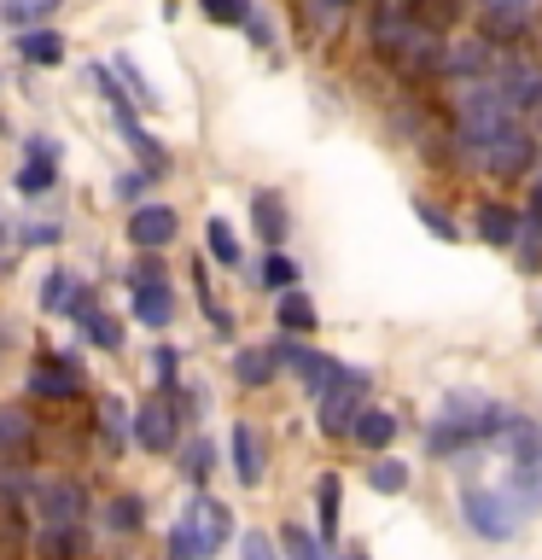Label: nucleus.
<instances>
[{
  "mask_svg": "<svg viewBox=\"0 0 542 560\" xmlns=\"http://www.w3.org/2000/svg\"><path fill=\"white\" fill-rule=\"evenodd\" d=\"M35 508H42V520L52 525V532H70V525L82 520V485H70V479H47V485H35Z\"/></svg>",
  "mask_w": 542,
  "mask_h": 560,
  "instance_id": "6",
  "label": "nucleus"
},
{
  "mask_svg": "<svg viewBox=\"0 0 542 560\" xmlns=\"http://www.w3.org/2000/svg\"><path fill=\"white\" fill-rule=\"evenodd\" d=\"M274 368H280L274 350H239V357H234V380L239 385H269Z\"/></svg>",
  "mask_w": 542,
  "mask_h": 560,
  "instance_id": "21",
  "label": "nucleus"
},
{
  "mask_svg": "<svg viewBox=\"0 0 542 560\" xmlns=\"http://www.w3.org/2000/svg\"><path fill=\"white\" fill-rule=\"evenodd\" d=\"M519 415H507L502 402H490L484 392H449L444 409H437L432 427V450L437 455H461L467 444H490V438H507Z\"/></svg>",
  "mask_w": 542,
  "mask_h": 560,
  "instance_id": "2",
  "label": "nucleus"
},
{
  "mask_svg": "<svg viewBox=\"0 0 542 560\" xmlns=\"http://www.w3.org/2000/svg\"><path fill=\"white\" fill-rule=\"evenodd\" d=\"M152 380H157V385H175V350H169V345L152 350Z\"/></svg>",
  "mask_w": 542,
  "mask_h": 560,
  "instance_id": "43",
  "label": "nucleus"
},
{
  "mask_svg": "<svg viewBox=\"0 0 542 560\" xmlns=\"http://www.w3.org/2000/svg\"><path fill=\"white\" fill-rule=\"evenodd\" d=\"M24 152H30V158H47V164H52V158H59V147H52L47 135H30V140H24Z\"/></svg>",
  "mask_w": 542,
  "mask_h": 560,
  "instance_id": "47",
  "label": "nucleus"
},
{
  "mask_svg": "<svg viewBox=\"0 0 542 560\" xmlns=\"http://www.w3.org/2000/svg\"><path fill=\"white\" fill-rule=\"evenodd\" d=\"M82 327H87V345H99V350H117V345H122V327H117V315H99V310H87V315H82Z\"/></svg>",
  "mask_w": 542,
  "mask_h": 560,
  "instance_id": "30",
  "label": "nucleus"
},
{
  "mask_svg": "<svg viewBox=\"0 0 542 560\" xmlns=\"http://www.w3.org/2000/svg\"><path fill=\"white\" fill-rule=\"evenodd\" d=\"M315 508H321V532L332 537V532H339V479H332V472L315 485Z\"/></svg>",
  "mask_w": 542,
  "mask_h": 560,
  "instance_id": "35",
  "label": "nucleus"
},
{
  "mask_svg": "<svg viewBox=\"0 0 542 560\" xmlns=\"http://www.w3.org/2000/svg\"><path fill=\"white\" fill-rule=\"evenodd\" d=\"M374 47L402 70V77H432V70L449 65L444 35H437L432 24H420L409 7H385V12L374 18Z\"/></svg>",
  "mask_w": 542,
  "mask_h": 560,
  "instance_id": "1",
  "label": "nucleus"
},
{
  "mask_svg": "<svg viewBox=\"0 0 542 560\" xmlns=\"http://www.w3.org/2000/svg\"><path fill=\"white\" fill-rule=\"evenodd\" d=\"M251 222H257V234L269 240V245H280L292 234V222H286V199H280L274 187H257L251 192Z\"/></svg>",
  "mask_w": 542,
  "mask_h": 560,
  "instance_id": "14",
  "label": "nucleus"
},
{
  "mask_svg": "<svg viewBox=\"0 0 542 560\" xmlns=\"http://www.w3.org/2000/svg\"><path fill=\"white\" fill-rule=\"evenodd\" d=\"M0 245H7V228H0Z\"/></svg>",
  "mask_w": 542,
  "mask_h": 560,
  "instance_id": "51",
  "label": "nucleus"
},
{
  "mask_svg": "<svg viewBox=\"0 0 542 560\" xmlns=\"http://www.w3.org/2000/svg\"><path fill=\"white\" fill-rule=\"evenodd\" d=\"M280 327H292V332H309L315 327V304L304 292H280Z\"/></svg>",
  "mask_w": 542,
  "mask_h": 560,
  "instance_id": "27",
  "label": "nucleus"
},
{
  "mask_svg": "<svg viewBox=\"0 0 542 560\" xmlns=\"http://www.w3.org/2000/svg\"><path fill=\"white\" fill-rule=\"evenodd\" d=\"M175 420H181V409H175L169 397H164V402H146V409L134 415V444L152 450V455L175 450V438H181V427H175Z\"/></svg>",
  "mask_w": 542,
  "mask_h": 560,
  "instance_id": "7",
  "label": "nucleus"
},
{
  "mask_svg": "<svg viewBox=\"0 0 542 560\" xmlns=\"http://www.w3.org/2000/svg\"><path fill=\"white\" fill-rule=\"evenodd\" d=\"M274 357H280V368H292V374L304 380L309 392H332V380L344 374L332 357H321V350H304V345H274Z\"/></svg>",
  "mask_w": 542,
  "mask_h": 560,
  "instance_id": "8",
  "label": "nucleus"
},
{
  "mask_svg": "<svg viewBox=\"0 0 542 560\" xmlns=\"http://www.w3.org/2000/svg\"><path fill=\"white\" fill-rule=\"evenodd\" d=\"M0 7H7V18L17 30H30V24H42V18H52L64 7V0H0Z\"/></svg>",
  "mask_w": 542,
  "mask_h": 560,
  "instance_id": "28",
  "label": "nucleus"
},
{
  "mask_svg": "<svg viewBox=\"0 0 542 560\" xmlns=\"http://www.w3.org/2000/svg\"><path fill=\"white\" fill-rule=\"evenodd\" d=\"M17 59H30V65H64V35H52V30H17Z\"/></svg>",
  "mask_w": 542,
  "mask_h": 560,
  "instance_id": "18",
  "label": "nucleus"
},
{
  "mask_svg": "<svg viewBox=\"0 0 542 560\" xmlns=\"http://www.w3.org/2000/svg\"><path fill=\"white\" fill-rule=\"evenodd\" d=\"M519 234H525V217H519V210H507V205H496V199L479 205V240H484V245H514Z\"/></svg>",
  "mask_w": 542,
  "mask_h": 560,
  "instance_id": "15",
  "label": "nucleus"
},
{
  "mask_svg": "<svg viewBox=\"0 0 542 560\" xmlns=\"http://www.w3.org/2000/svg\"><path fill=\"white\" fill-rule=\"evenodd\" d=\"M146 175H152V170H129V175H117V187H111V192H117L122 205H140V199H146Z\"/></svg>",
  "mask_w": 542,
  "mask_h": 560,
  "instance_id": "40",
  "label": "nucleus"
},
{
  "mask_svg": "<svg viewBox=\"0 0 542 560\" xmlns=\"http://www.w3.org/2000/svg\"><path fill=\"white\" fill-rule=\"evenodd\" d=\"M17 240H24V245H52V240H59V228H52V222H30V228H17Z\"/></svg>",
  "mask_w": 542,
  "mask_h": 560,
  "instance_id": "46",
  "label": "nucleus"
},
{
  "mask_svg": "<svg viewBox=\"0 0 542 560\" xmlns=\"http://www.w3.org/2000/svg\"><path fill=\"white\" fill-rule=\"evenodd\" d=\"M204 234H210V257H216V262H227V269H239V240H234V228H227L222 217H210V228H204Z\"/></svg>",
  "mask_w": 542,
  "mask_h": 560,
  "instance_id": "29",
  "label": "nucleus"
},
{
  "mask_svg": "<svg viewBox=\"0 0 542 560\" xmlns=\"http://www.w3.org/2000/svg\"><path fill=\"white\" fill-rule=\"evenodd\" d=\"M187 525L204 537V549H222V542H227V508L210 502V497H199V502L187 508Z\"/></svg>",
  "mask_w": 542,
  "mask_h": 560,
  "instance_id": "16",
  "label": "nucleus"
},
{
  "mask_svg": "<svg viewBox=\"0 0 542 560\" xmlns=\"http://www.w3.org/2000/svg\"><path fill=\"white\" fill-rule=\"evenodd\" d=\"M105 525H111V532H140V497H117L105 508Z\"/></svg>",
  "mask_w": 542,
  "mask_h": 560,
  "instance_id": "38",
  "label": "nucleus"
},
{
  "mask_svg": "<svg viewBox=\"0 0 542 560\" xmlns=\"http://www.w3.org/2000/svg\"><path fill=\"white\" fill-rule=\"evenodd\" d=\"M531 210H542V182H537V192H531Z\"/></svg>",
  "mask_w": 542,
  "mask_h": 560,
  "instance_id": "48",
  "label": "nucleus"
},
{
  "mask_svg": "<svg viewBox=\"0 0 542 560\" xmlns=\"http://www.w3.org/2000/svg\"><path fill=\"white\" fill-rule=\"evenodd\" d=\"M356 438L362 450H391V438H397V415L391 409H362V420H356Z\"/></svg>",
  "mask_w": 542,
  "mask_h": 560,
  "instance_id": "19",
  "label": "nucleus"
},
{
  "mask_svg": "<svg viewBox=\"0 0 542 560\" xmlns=\"http://www.w3.org/2000/svg\"><path fill=\"white\" fill-rule=\"evenodd\" d=\"M414 217H420V222H426V228H432V234H437V240H461V234H455V222H449V217H444V210H437V205H426V199H420V205H414Z\"/></svg>",
  "mask_w": 542,
  "mask_h": 560,
  "instance_id": "42",
  "label": "nucleus"
},
{
  "mask_svg": "<svg viewBox=\"0 0 542 560\" xmlns=\"http://www.w3.org/2000/svg\"><path fill=\"white\" fill-rule=\"evenodd\" d=\"M245 35H251L257 47H274V24H269L262 12H251V18H245Z\"/></svg>",
  "mask_w": 542,
  "mask_h": 560,
  "instance_id": "45",
  "label": "nucleus"
},
{
  "mask_svg": "<svg viewBox=\"0 0 542 560\" xmlns=\"http://www.w3.org/2000/svg\"><path fill=\"white\" fill-rule=\"evenodd\" d=\"M234 472H239L245 490L269 479V450H262V438L251 432V420H239V427H234Z\"/></svg>",
  "mask_w": 542,
  "mask_h": 560,
  "instance_id": "12",
  "label": "nucleus"
},
{
  "mask_svg": "<svg viewBox=\"0 0 542 560\" xmlns=\"http://www.w3.org/2000/svg\"><path fill=\"white\" fill-rule=\"evenodd\" d=\"M204 555H210V549H204V537L181 520V525L169 532V560H204Z\"/></svg>",
  "mask_w": 542,
  "mask_h": 560,
  "instance_id": "34",
  "label": "nucleus"
},
{
  "mask_svg": "<svg viewBox=\"0 0 542 560\" xmlns=\"http://www.w3.org/2000/svg\"><path fill=\"white\" fill-rule=\"evenodd\" d=\"M344 560H367V555H362V549H350V555H344Z\"/></svg>",
  "mask_w": 542,
  "mask_h": 560,
  "instance_id": "49",
  "label": "nucleus"
},
{
  "mask_svg": "<svg viewBox=\"0 0 542 560\" xmlns=\"http://www.w3.org/2000/svg\"><path fill=\"white\" fill-rule=\"evenodd\" d=\"M175 210L169 205H140L134 217H129V240L140 245V252H157V245H169L175 240Z\"/></svg>",
  "mask_w": 542,
  "mask_h": 560,
  "instance_id": "11",
  "label": "nucleus"
},
{
  "mask_svg": "<svg viewBox=\"0 0 542 560\" xmlns=\"http://www.w3.org/2000/svg\"><path fill=\"white\" fill-rule=\"evenodd\" d=\"M239 555H245V560H280V555H274V542L262 537V532H251V537H245V542H239Z\"/></svg>",
  "mask_w": 542,
  "mask_h": 560,
  "instance_id": "44",
  "label": "nucleus"
},
{
  "mask_svg": "<svg viewBox=\"0 0 542 560\" xmlns=\"http://www.w3.org/2000/svg\"><path fill=\"white\" fill-rule=\"evenodd\" d=\"M262 287H269V292H292L297 287V262L274 252L269 262H262Z\"/></svg>",
  "mask_w": 542,
  "mask_h": 560,
  "instance_id": "36",
  "label": "nucleus"
},
{
  "mask_svg": "<svg viewBox=\"0 0 542 560\" xmlns=\"http://www.w3.org/2000/svg\"><path fill=\"white\" fill-rule=\"evenodd\" d=\"M111 122H117V129H122V140H129V147L140 152V164H146L152 175H164V170H169V152L157 147V140H152V135H146V129H140V122H134V112H129V100H117V105H111Z\"/></svg>",
  "mask_w": 542,
  "mask_h": 560,
  "instance_id": "13",
  "label": "nucleus"
},
{
  "mask_svg": "<svg viewBox=\"0 0 542 560\" xmlns=\"http://www.w3.org/2000/svg\"><path fill=\"white\" fill-rule=\"evenodd\" d=\"M30 444V420L24 415H17V409H0V450H24Z\"/></svg>",
  "mask_w": 542,
  "mask_h": 560,
  "instance_id": "37",
  "label": "nucleus"
},
{
  "mask_svg": "<svg viewBox=\"0 0 542 560\" xmlns=\"http://www.w3.org/2000/svg\"><path fill=\"white\" fill-rule=\"evenodd\" d=\"M367 485L385 490V497H397V490H409V467H402L397 455H379V462L367 467Z\"/></svg>",
  "mask_w": 542,
  "mask_h": 560,
  "instance_id": "24",
  "label": "nucleus"
},
{
  "mask_svg": "<svg viewBox=\"0 0 542 560\" xmlns=\"http://www.w3.org/2000/svg\"><path fill=\"white\" fill-rule=\"evenodd\" d=\"M461 508H467V525H472L484 542H507V537L519 532V514H525V508L507 497V490H479V485L461 490Z\"/></svg>",
  "mask_w": 542,
  "mask_h": 560,
  "instance_id": "4",
  "label": "nucleus"
},
{
  "mask_svg": "<svg viewBox=\"0 0 542 560\" xmlns=\"http://www.w3.org/2000/svg\"><path fill=\"white\" fill-rule=\"evenodd\" d=\"M42 310H52V315L64 310V315H76V322H82V315L94 310V298H87V287H82L70 269H52V275L42 280Z\"/></svg>",
  "mask_w": 542,
  "mask_h": 560,
  "instance_id": "10",
  "label": "nucleus"
},
{
  "mask_svg": "<svg viewBox=\"0 0 542 560\" xmlns=\"http://www.w3.org/2000/svg\"><path fill=\"white\" fill-rule=\"evenodd\" d=\"M117 70H122V77H129V88H134V100H140V105H157V94H152V82L140 77V65L129 59V52H117Z\"/></svg>",
  "mask_w": 542,
  "mask_h": 560,
  "instance_id": "39",
  "label": "nucleus"
},
{
  "mask_svg": "<svg viewBox=\"0 0 542 560\" xmlns=\"http://www.w3.org/2000/svg\"><path fill=\"white\" fill-rule=\"evenodd\" d=\"M134 315L146 327H169V315H175V304H169V287L157 280V287H134Z\"/></svg>",
  "mask_w": 542,
  "mask_h": 560,
  "instance_id": "20",
  "label": "nucleus"
},
{
  "mask_svg": "<svg viewBox=\"0 0 542 560\" xmlns=\"http://www.w3.org/2000/svg\"><path fill=\"white\" fill-rule=\"evenodd\" d=\"M455 117H461V135L484 152L490 140L514 129V100L502 94V82H472L467 94H455Z\"/></svg>",
  "mask_w": 542,
  "mask_h": 560,
  "instance_id": "3",
  "label": "nucleus"
},
{
  "mask_svg": "<svg viewBox=\"0 0 542 560\" xmlns=\"http://www.w3.org/2000/svg\"><path fill=\"white\" fill-rule=\"evenodd\" d=\"M199 7H204V18H210V24H239V30H245V18L257 12L251 0H199Z\"/></svg>",
  "mask_w": 542,
  "mask_h": 560,
  "instance_id": "33",
  "label": "nucleus"
},
{
  "mask_svg": "<svg viewBox=\"0 0 542 560\" xmlns=\"http://www.w3.org/2000/svg\"><path fill=\"white\" fill-rule=\"evenodd\" d=\"M17 192H24V199H47L52 192V164L47 158H30V164L17 170Z\"/></svg>",
  "mask_w": 542,
  "mask_h": 560,
  "instance_id": "26",
  "label": "nucleus"
},
{
  "mask_svg": "<svg viewBox=\"0 0 542 560\" xmlns=\"http://www.w3.org/2000/svg\"><path fill=\"white\" fill-rule=\"evenodd\" d=\"M531 158H537V140L525 135L519 122L502 140H490V147H484V164L496 170V175H525V170H531Z\"/></svg>",
  "mask_w": 542,
  "mask_h": 560,
  "instance_id": "9",
  "label": "nucleus"
},
{
  "mask_svg": "<svg viewBox=\"0 0 542 560\" xmlns=\"http://www.w3.org/2000/svg\"><path fill=\"white\" fill-rule=\"evenodd\" d=\"M321 7H350V0H321Z\"/></svg>",
  "mask_w": 542,
  "mask_h": 560,
  "instance_id": "50",
  "label": "nucleus"
},
{
  "mask_svg": "<svg viewBox=\"0 0 542 560\" xmlns=\"http://www.w3.org/2000/svg\"><path fill=\"white\" fill-rule=\"evenodd\" d=\"M490 65V47L484 42H461V47H449V77H479V70Z\"/></svg>",
  "mask_w": 542,
  "mask_h": 560,
  "instance_id": "25",
  "label": "nucleus"
},
{
  "mask_svg": "<svg viewBox=\"0 0 542 560\" xmlns=\"http://www.w3.org/2000/svg\"><path fill=\"white\" fill-rule=\"evenodd\" d=\"M502 94L507 100H514V112H519V105H542V70L537 65H507L502 70Z\"/></svg>",
  "mask_w": 542,
  "mask_h": 560,
  "instance_id": "17",
  "label": "nucleus"
},
{
  "mask_svg": "<svg viewBox=\"0 0 542 560\" xmlns=\"http://www.w3.org/2000/svg\"><path fill=\"white\" fill-rule=\"evenodd\" d=\"M99 432H105V444H122V438H129L134 432V420H129V402H122V397H105L99 402Z\"/></svg>",
  "mask_w": 542,
  "mask_h": 560,
  "instance_id": "23",
  "label": "nucleus"
},
{
  "mask_svg": "<svg viewBox=\"0 0 542 560\" xmlns=\"http://www.w3.org/2000/svg\"><path fill=\"white\" fill-rule=\"evenodd\" d=\"M280 555H286V560H339V555H327L321 542H315L297 520H292V525H280Z\"/></svg>",
  "mask_w": 542,
  "mask_h": 560,
  "instance_id": "22",
  "label": "nucleus"
},
{
  "mask_svg": "<svg viewBox=\"0 0 542 560\" xmlns=\"http://www.w3.org/2000/svg\"><path fill=\"white\" fill-rule=\"evenodd\" d=\"M362 392H367V374H362V368H344V374L332 380V392H321V432H327V438L356 432V420H362Z\"/></svg>",
  "mask_w": 542,
  "mask_h": 560,
  "instance_id": "5",
  "label": "nucleus"
},
{
  "mask_svg": "<svg viewBox=\"0 0 542 560\" xmlns=\"http://www.w3.org/2000/svg\"><path fill=\"white\" fill-rule=\"evenodd\" d=\"M210 467H216V455H210V438H192V444L181 450V472H187L192 485H204Z\"/></svg>",
  "mask_w": 542,
  "mask_h": 560,
  "instance_id": "31",
  "label": "nucleus"
},
{
  "mask_svg": "<svg viewBox=\"0 0 542 560\" xmlns=\"http://www.w3.org/2000/svg\"><path fill=\"white\" fill-rule=\"evenodd\" d=\"M484 12H490V24L507 35V30H519L525 18H531V0H484Z\"/></svg>",
  "mask_w": 542,
  "mask_h": 560,
  "instance_id": "32",
  "label": "nucleus"
},
{
  "mask_svg": "<svg viewBox=\"0 0 542 560\" xmlns=\"http://www.w3.org/2000/svg\"><path fill=\"white\" fill-rule=\"evenodd\" d=\"M414 18H420V24H449V18H455V0H414V7H409Z\"/></svg>",
  "mask_w": 542,
  "mask_h": 560,
  "instance_id": "41",
  "label": "nucleus"
}]
</instances>
